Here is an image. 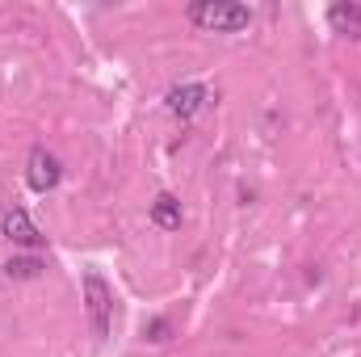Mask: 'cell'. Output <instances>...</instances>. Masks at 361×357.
<instances>
[{"mask_svg": "<svg viewBox=\"0 0 361 357\" xmlns=\"http://www.w3.org/2000/svg\"><path fill=\"white\" fill-rule=\"evenodd\" d=\"M59 181H63V164H59V156L47 152L42 143H34L30 156H25V185H30L34 193H51Z\"/></svg>", "mask_w": 361, "mask_h": 357, "instance_id": "cell-3", "label": "cell"}, {"mask_svg": "<svg viewBox=\"0 0 361 357\" xmlns=\"http://www.w3.org/2000/svg\"><path fill=\"white\" fill-rule=\"evenodd\" d=\"M0 236H4L8 244H17V248H30V253H38V248L47 244V236L34 227V219H30L21 206H8V210L0 214Z\"/></svg>", "mask_w": 361, "mask_h": 357, "instance_id": "cell-4", "label": "cell"}, {"mask_svg": "<svg viewBox=\"0 0 361 357\" xmlns=\"http://www.w3.org/2000/svg\"><path fill=\"white\" fill-rule=\"evenodd\" d=\"M328 25H332L336 34L361 42V4L357 0H336V4L328 8Z\"/></svg>", "mask_w": 361, "mask_h": 357, "instance_id": "cell-5", "label": "cell"}, {"mask_svg": "<svg viewBox=\"0 0 361 357\" xmlns=\"http://www.w3.org/2000/svg\"><path fill=\"white\" fill-rule=\"evenodd\" d=\"M147 332H152V337H147V341H164V337H169V324H164V320H156V324H152V328H147Z\"/></svg>", "mask_w": 361, "mask_h": 357, "instance_id": "cell-9", "label": "cell"}, {"mask_svg": "<svg viewBox=\"0 0 361 357\" xmlns=\"http://www.w3.org/2000/svg\"><path fill=\"white\" fill-rule=\"evenodd\" d=\"M206 101H210V89L206 85H177V89L169 92V109L177 118H193Z\"/></svg>", "mask_w": 361, "mask_h": 357, "instance_id": "cell-6", "label": "cell"}, {"mask_svg": "<svg viewBox=\"0 0 361 357\" xmlns=\"http://www.w3.org/2000/svg\"><path fill=\"white\" fill-rule=\"evenodd\" d=\"M189 21L214 34H240L252 25V8L235 4V0H193L189 4Z\"/></svg>", "mask_w": 361, "mask_h": 357, "instance_id": "cell-1", "label": "cell"}, {"mask_svg": "<svg viewBox=\"0 0 361 357\" xmlns=\"http://www.w3.org/2000/svg\"><path fill=\"white\" fill-rule=\"evenodd\" d=\"M85 307H89L92 332L109 337V328H114V290L105 286L101 273H85Z\"/></svg>", "mask_w": 361, "mask_h": 357, "instance_id": "cell-2", "label": "cell"}, {"mask_svg": "<svg viewBox=\"0 0 361 357\" xmlns=\"http://www.w3.org/2000/svg\"><path fill=\"white\" fill-rule=\"evenodd\" d=\"M42 269L47 265H42L38 257H8V261H4V273H8L13 282H34Z\"/></svg>", "mask_w": 361, "mask_h": 357, "instance_id": "cell-8", "label": "cell"}, {"mask_svg": "<svg viewBox=\"0 0 361 357\" xmlns=\"http://www.w3.org/2000/svg\"><path fill=\"white\" fill-rule=\"evenodd\" d=\"M180 219H185V214H180V202L173 198V193H160V198L152 202V223H156V227H164V231H177Z\"/></svg>", "mask_w": 361, "mask_h": 357, "instance_id": "cell-7", "label": "cell"}]
</instances>
